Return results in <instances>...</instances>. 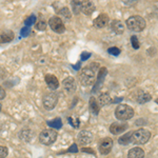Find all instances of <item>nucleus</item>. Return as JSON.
I'll return each instance as SVG.
<instances>
[{
    "mask_svg": "<svg viewBox=\"0 0 158 158\" xmlns=\"http://www.w3.org/2000/svg\"><path fill=\"white\" fill-rule=\"evenodd\" d=\"M79 81L85 86H90L94 85V82L96 81V75L93 69L90 67L82 69L80 74H79Z\"/></svg>",
    "mask_w": 158,
    "mask_h": 158,
    "instance_id": "nucleus-1",
    "label": "nucleus"
},
{
    "mask_svg": "<svg viewBox=\"0 0 158 158\" xmlns=\"http://www.w3.org/2000/svg\"><path fill=\"white\" fill-rule=\"evenodd\" d=\"M151 138V133L146 129H139L131 134V143L144 144Z\"/></svg>",
    "mask_w": 158,
    "mask_h": 158,
    "instance_id": "nucleus-2",
    "label": "nucleus"
},
{
    "mask_svg": "<svg viewBox=\"0 0 158 158\" xmlns=\"http://www.w3.org/2000/svg\"><path fill=\"white\" fill-rule=\"evenodd\" d=\"M115 116L120 121L129 120L134 116V110L127 104H119L115 110Z\"/></svg>",
    "mask_w": 158,
    "mask_h": 158,
    "instance_id": "nucleus-3",
    "label": "nucleus"
},
{
    "mask_svg": "<svg viewBox=\"0 0 158 158\" xmlns=\"http://www.w3.org/2000/svg\"><path fill=\"white\" fill-rule=\"evenodd\" d=\"M127 25L133 32H141L146 29V20L141 16H132L127 20Z\"/></svg>",
    "mask_w": 158,
    "mask_h": 158,
    "instance_id": "nucleus-4",
    "label": "nucleus"
},
{
    "mask_svg": "<svg viewBox=\"0 0 158 158\" xmlns=\"http://www.w3.org/2000/svg\"><path fill=\"white\" fill-rule=\"evenodd\" d=\"M57 139V132L53 129L44 130L39 135V141L44 146H51Z\"/></svg>",
    "mask_w": 158,
    "mask_h": 158,
    "instance_id": "nucleus-5",
    "label": "nucleus"
},
{
    "mask_svg": "<svg viewBox=\"0 0 158 158\" xmlns=\"http://www.w3.org/2000/svg\"><path fill=\"white\" fill-rule=\"evenodd\" d=\"M58 102V94L55 93V92H51V93H48L44 95L43 97V106H44L45 110H51L55 109L56 104Z\"/></svg>",
    "mask_w": 158,
    "mask_h": 158,
    "instance_id": "nucleus-6",
    "label": "nucleus"
},
{
    "mask_svg": "<svg viewBox=\"0 0 158 158\" xmlns=\"http://www.w3.org/2000/svg\"><path fill=\"white\" fill-rule=\"evenodd\" d=\"M49 25L51 29L54 31L55 33H57V34H62L65 31V27H64L63 21L61 20V18H59V17H57V16H54V17H52V18H50Z\"/></svg>",
    "mask_w": 158,
    "mask_h": 158,
    "instance_id": "nucleus-7",
    "label": "nucleus"
},
{
    "mask_svg": "<svg viewBox=\"0 0 158 158\" xmlns=\"http://www.w3.org/2000/svg\"><path fill=\"white\" fill-rule=\"evenodd\" d=\"M77 139L79 144H81V146H88V144H90L93 141V134L91 132L83 130V131L79 132Z\"/></svg>",
    "mask_w": 158,
    "mask_h": 158,
    "instance_id": "nucleus-8",
    "label": "nucleus"
},
{
    "mask_svg": "<svg viewBox=\"0 0 158 158\" xmlns=\"http://www.w3.org/2000/svg\"><path fill=\"white\" fill-rule=\"evenodd\" d=\"M113 148V140L111 138H103L99 142V152L101 155H108Z\"/></svg>",
    "mask_w": 158,
    "mask_h": 158,
    "instance_id": "nucleus-9",
    "label": "nucleus"
},
{
    "mask_svg": "<svg viewBox=\"0 0 158 158\" xmlns=\"http://www.w3.org/2000/svg\"><path fill=\"white\" fill-rule=\"evenodd\" d=\"M129 128L128 123L123 121H118V122H114L110 126V132L114 135H118L120 133H123L127 129Z\"/></svg>",
    "mask_w": 158,
    "mask_h": 158,
    "instance_id": "nucleus-10",
    "label": "nucleus"
},
{
    "mask_svg": "<svg viewBox=\"0 0 158 158\" xmlns=\"http://www.w3.org/2000/svg\"><path fill=\"white\" fill-rule=\"evenodd\" d=\"M95 11V6L91 0H83L81 2V12L86 16H90Z\"/></svg>",
    "mask_w": 158,
    "mask_h": 158,
    "instance_id": "nucleus-11",
    "label": "nucleus"
},
{
    "mask_svg": "<svg viewBox=\"0 0 158 158\" xmlns=\"http://www.w3.org/2000/svg\"><path fill=\"white\" fill-rule=\"evenodd\" d=\"M63 88L65 89V91H68L69 93H74L77 90V85H76V81L73 77H68L62 81Z\"/></svg>",
    "mask_w": 158,
    "mask_h": 158,
    "instance_id": "nucleus-12",
    "label": "nucleus"
},
{
    "mask_svg": "<svg viewBox=\"0 0 158 158\" xmlns=\"http://www.w3.org/2000/svg\"><path fill=\"white\" fill-rule=\"evenodd\" d=\"M109 16L106 14H100L99 16L94 20V27L97 29H102L109 23Z\"/></svg>",
    "mask_w": 158,
    "mask_h": 158,
    "instance_id": "nucleus-13",
    "label": "nucleus"
},
{
    "mask_svg": "<svg viewBox=\"0 0 158 158\" xmlns=\"http://www.w3.org/2000/svg\"><path fill=\"white\" fill-rule=\"evenodd\" d=\"M44 79H45V82H47L48 86H49L51 90L55 91L56 89L59 86V81H58V79L56 78V76L48 74V75H45Z\"/></svg>",
    "mask_w": 158,
    "mask_h": 158,
    "instance_id": "nucleus-14",
    "label": "nucleus"
},
{
    "mask_svg": "<svg viewBox=\"0 0 158 158\" xmlns=\"http://www.w3.org/2000/svg\"><path fill=\"white\" fill-rule=\"evenodd\" d=\"M144 151L140 148H133L128 153V158H143Z\"/></svg>",
    "mask_w": 158,
    "mask_h": 158,
    "instance_id": "nucleus-15",
    "label": "nucleus"
},
{
    "mask_svg": "<svg viewBox=\"0 0 158 158\" xmlns=\"http://www.w3.org/2000/svg\"><path fill=\"white\" fill-rule=\"evenodd\" d=\"M14 39V33L12 31H4L0 34V43L11 42Z\"/></svg>",
    "mask_w": 158,
    "mask_h": 158,
    "instance_id": "nucleus-16",
    "label": "nucleus"
},
{
    "mask_svg": "<svg viewBox=\"0 0 158 158\" xmlns=\"http://www.w3.org/2000/svg\"><path fill=\"white\" fill-rule=\"evenodd\" d=\"M151 99H152L151 95H150L149 93H146V92H143V91H140L139 93H138V95H137V97H136L137 102L140 103V104H143V103H146V102H149Z\"/></svg>",
    "mask_w": 158,
    "mask_h": 158,
    "instance_id": "nucleus-17",
    "label": "nucleus"
},
{
    "mask_svg": "<svg viewBox=\"0 0 158 158\" xmlns=\"http://www.w3.org/2000/svg\"><path fill=\"white\" fill-rule=\"evenodd\" d=\"M112 102V99H111V96L109 95L108 93H102L99 95L98 97V103L100 106H108Z\"/></svg>",
    "mask_w": 158,
    "mask_h": 158,
    "instance_id": "nucleus-18",
    "label": "nucleus"
},
{
    "mask_svg": "<svg viewBox=\"0 0 158 158\" xmlns=\"http://www.w3.org/2000/svg\"><path fill=\"white\" fill-rule=\"evenodd\" d=\"M111 27L116 34H122L124 32V25L119 20H114L111 24Z\"/></svg>",
    "mask_w": 158,
    "mask_h": 158,
    "instance_id": "nucleus-19",
    "label": "nucleus"
},
{
    "mask_svg": "<svg viewBox=\"0 0 158 158\" xmlns=\"http://www.w3.org/2000/svg\"><path fill=\"white\" fill-rule=\"evenodd\" d=\"M90 110L93 115L97 116L99 114V106H98L97 101H96V99L94 97L90 98Z\"/></svg>",
    "mask_w": 158,
    "mask_h": 158,
    "instance_id": "nucleus-20",
    "label": "nucleus"
},
{
    "mask_svg": "<svg viewBox=\"0 0 158 158\" xmlns=\"http://www.w3.org/2000/svg\"><path fill=\"white\" fill-rule=\"evenodd\" d=\"M72 12L74 15H79L81 12V1L80 0H72Z\"/></svg>",
    "mask_w": 158,
    "mask_h": 158,
    "instance_id": "nucleus-21",
    "label": "nucleus"
},
{
    "mask_svg": "<svg viewBox=\"0 0 158 158\" xmlns=\"http://www.w3.org/2000/svg\"><path fill=\"white\" fill-rule=\"evenodd\" d=\"M131 134L132 132H129V133L122 135L120 138L118 139V142L122 144V146H128V144L131 143Z\"/></svg>",
    "mask_w": 158,
    "mask_h": 158,
    "instance_id": "nucleus-22",
    "label": "nucleus"
},
{
    "mask_svg": "<svg viewBox=\"0 0 158 158\" xmlns=\"http://www.w3.org/2000/svg\"><path fill=\"white\" fill-rule=\"evenodd\" d=\"M48 126L51 127L53 129H61L62 127V121H61L60 118H55L54 120H49L48 121Z\"/></svg>",
    "mask_w": 158,
    "mask_h": 158,
    "instance_id": "nucleus-23",
    "label": "nucleus"
},
{
    "mask_svg": "<svg viewBox=\"0 0 158 158\" xmlns=\"http://www.w3.org/2000/svg\"><path fill=\"white\" fill-rule=\"evenodd\" d=\"M45 27H47V22H45L44 19L40 18L36 23V29L39 31H44Z\"/></svg>",
    "mask_w": 158,
    "mask_h": 158,
    "instance_id": "nucleus-24",
    "label": "nucleus"
},
{
    "mask_svg": "<svg viewBox=\"0 0 158 158\" xmlns=\"http://www.w3.org/2000/svg\"><path fill=\"white\" fill-rule=\"evenodd\" d=\"M58 13H59L61 16H63L64 18H67V19H70L71 16H72V15H71L70 10H69L68 7H63V9H61Z\"/></svg>",
    "mask_w": 158,
    "mask_h": 158,
    "instance_id": "nucleus-25",
    "label": "nucleus"
},
{
    "mask_svg": "<svg viewBox=\"0 0 158 158\" xmlns=\"http://www.w3.org/2000/svg\"><path fill=\"white\" fill-rule=\"evenodd\" d=\"M131 42H132V45H133V48L135 50H137V49H139V48H140L139 40H138V38H137L136 36H132L131 37Z\"/></svg>",
    "mask_w": 158,
    "mask_h": 158,
    "instance_id": "nucleus-26",
    "label": "nucleus"
},
{
    "mask_svg": "<svg viewBox=\"0 0 158 158\" xmlns=\"http://www.w3.org/2000/svg\"><path fill=\"white\" fill-rule=\"evenodd\" d=\"M68 120H69V123H70L73 128H78V127H79V119L78 118L73 119L72 117H69Z\"/></svg>",
    "mask_w": 158,
    "mask_h": 158,
    "instance_id": "nucleus-27",
    "label": "nucleus"
},
{
    "mask_svg": "<svg viewBox=\"0 0 158 158\" xmlns=\"http://www.w3.org/2000/svg\"><path fill=\"white\" fill-rule=\"evenodd\" d=\"M7 154H9L7 148L0 146V158H6L7 156Z\"/></svg>",
    "mask_w": 158,
    "mask_h": 158,
    "instance_id": "nucleus-28",
    "label": "nucleus"
},
{
    "mask_svg": "<svg viewBox=\"0 0 158 158\" xmlns=\"http://www.w3.org/2000/svg\"><path fill=\"white\" fill-rule=\"evenodd\" d=\"M35 22H36V16H34V15H32V16H30L29 18L25 20V24L27 25V27H30V25L34 24Z\"/></svg>",
    "mask_w": 158,
    "mask_h": 158,
    "instance_id": "nucleus-29",
    "label": "nucleus"
},
{
    "mask_svg": "<svg viewBox=\"0 0 158 158\" xmlns=\"http://www.w3.org/2000/svg\"><path fill=\"white\" fill-rule=\"evenodd\" d=\"M108 52L111 55H114V56H118L119 54H120V50H119L118 48H110V49L108 50Z\"/></svg>",
    "mask_w": 158,
    "mask_h": 158,
    "instance_id": "nucleus-30",
    "label": "nucleus"
},
{
    "mask_svg": "<svg viewBox=\"0 0 158 158\" xmlns=\"http://www.w3.org/2000/svg\"><path fill=\"white\" fill-rule=\"evenodd\" d=\"M68 152H70V153H78V147H77V144L73 143L72 147H71L70 149L68 150Z\"/></svg>",
    "mask_w": 158,
    "mask_h": 158,
    "instance_id": "nucleus-31",
    "label": "nucleus"
},
{
    "mask_svg": "<svg viewBox=\"0 0 158 158\" xmlns=\"http://www.w3.org/2000/svg\"><path fill=\"white\" fill-rule=\"evenodd\" d=\"M29 33H30V27H23V29L21 30V35L22 36H27L29 35Z\"/></svg>",
    "mask_w": 158,
    "mask_h": 158,
    "instance_id": "nucleus-32",
    "label": "nucleus"
},
{
    "mask_svg": "<svg viewBox=\"0 0 158 158\" xmlns=\"http://www.w3.org/2000/svg\"><path fill=\"white\" fill-rule=\"evenodd\" d=\"M4 97H6V91H4L3 88H2V86L0 85V100L4 99Z\"/></svg>",
    "mask_w": 158,
    "mask_h": 158,
    "instance_id": "nucleus-33",
    "label": "nucleus"
},
{
    "mask_svg": "<svg viewBox=\"0 0 158 158\" xmlns=\"http://www.w3.org/2000/svg\"><path fill=\"white\" fill-rule=\"evenodd\" d=\"M81 151L85 152H85H86V153H90V154H92V155H95V152H94L92 149H89V148H86V149H85V148H83V149L81 150Z\"/></svg>",
    "mask_w": 158,
    "mask_h": 158,
    "instance_id": "nucleus-34",
    "label": "nucleus"
},
{
    "mask_svg": "<svg viewBox=\"0 0 158 158\" xmlns=\"http://www.w3.org/2000/svg\"><path fill=\"white\" fill-rule=\"evenodd\" d=\"M90 53H82V55H81V60H85L88 59L89 57H90Z\"/></svg>",
    "mask_w": 158,
    "mask_h": 158,
    "instance_id": "nucleus-35",
    "label": "nucleus"
},
{
    "mask_svg": "<svg viewBox=\"0 0 158 158\" xmlns=\"http://www.w3.org/2000/svg\"><path fill=\"white\" fill-rule=\"evenodd\" d=\"M0 112H1V104H0Z\"/></svg>",
    "mask_w": 158,
    "mask_h": 158,
    "instance_id": "nucleus-36",
    "label": "nucleus"
}]
</instances>
